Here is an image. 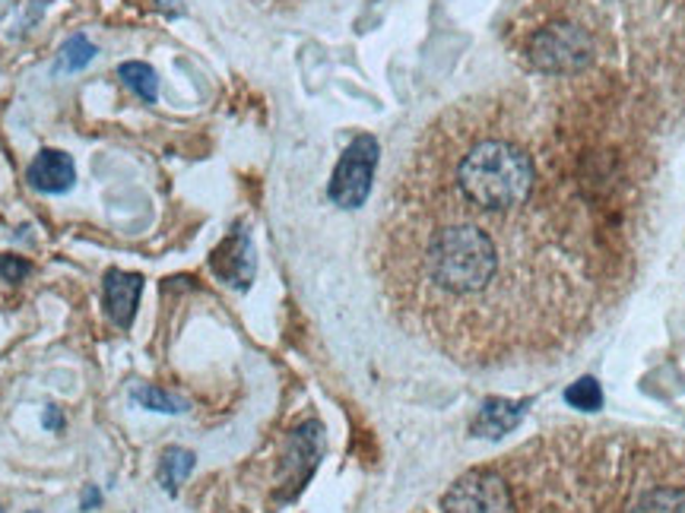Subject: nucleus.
<instances>
[{
  "mask_svg": "<svg viewBox=\"0 0 685 513\" xmlns=\"http://www.w3.org/2000/svg\"><path fill=\"white\" fill-rule=\"evenodd\" d=\"M496 273H499L496 245L473 223L438 228L425 247V276L438 292L451 298L477 295L496 279Z\"/></svg>",
  "mask_w": 685,
  "mask_h": 513,
  "instance_id": "nucleus-1",
  "label": "nucleus"
},
{
  "mask_svg": "<svg viewBox=\"0 0 685 513\" xmlns=\"http://www.w3.org/2000/svg\"><path fill=\"white\" fill-rule=\"evenodd\" d=\"M534 162L518 146L505 140L477 144L457 165V185L463 197L479 209H511L520 206L534 190Z\"/></svg>",
  "mask_w": 685,
  "mask_h": 513,
  "instance_id": "nucleus-2",
  "label": "nucleus"
},
{
  "mask_svg": "<svg viewBox=\"0 0 685 513\" xmlns=\"http://www.w3.org/2000/svg\"><path fill=\"white\" fill-rule=\"evenodd\" d=\"M530 63L546 73H575L584 70L594 58V41L578 26H546L527 45Z\"/></svg>",
  "mask_w": 685,
  "mask_h": 513,
  "instance_id": "nucleus-3",
  "label": "nucleus"
},
{
  "mask_svg": "<svg viewBox=\"0 0 685 513\" xmlns=\"http://www.w3.org/2000/svg\"><path fill=\"white\" fill-rule=\"evenodd\" d=\"M378 168V140L362 134L340 156L331 178V200L343 209H359L372 194V178Z\"/></svg>",
  "mask_w": 685,
  "mask_h": 513,
  "instance_id": "nucleus-4",
  "label": "nucleus"
},
{
  "mask_svg": "<svg viewBox=\"0 0 685 513\" xmlns=\"http://www.w3.org/2000/svg\"><path fill=\"white\" fill-rule=\"evenodd\" d=\"M444 513H511V492L505 479L477 470L457 479L441 501Z\"/></svg>",
  "mask_w": 685,
  "mask_h": 513,
  "instance_id": "nucleus-5",
  "label": "nucleus"
},
{
  "mask_svg": "<svg viewBox=\"0 0 685 513\" xmlns=\"http://www.w3.org/2000/svg\"><path fill=\"white\" fill-rule=\"evenodd\" d=\"M140 292H144V276L140 273H125V269H108L105 273V314L111 317L115 327L127 329L134 324V314L140 305Z\"/></svg>",
  "mask_w": 685,
  "mask_h": 513,
  "instance_id": "nucleus-6",
  "label": "nucleus"
},
{
  "mask_svg": "<svg viewBox=\"0 0 685 513\" xmlns=\"http://www.w3.org/2000/svg\"><path fill=\"white\" fill-rule=\"evenodd\" d=\"M213 273L235 288H248L254 279V257H251V238L245 228H235L213 254Z\"/></svg>",
  "mask_w": 685,
  "mask_h": 513,
  "instance_id": "nucleus-7",
  "label": "nucleus"
},
{
  "mask_svg": "<svg viewBox=\"0 0 685 513\" xmlns=\"http://www.w3.org/2000/svg\"><path fill=\"white\" fill-rule=\"evenodd\" d=\"M74 178H77L74 159L61 149H42L26 171V181L42 194H63L74 187Z\"/></svg>",
  "mask_w": 685,
  "mask_h": 513,
  "instance_id": "nucleus-8",
  "label": "nucleus"
},
{
  "mask_svg": "<svg viewBox=\"0 0 685 513\" xmlns=\"http://www.w3.org/2000/svg\"><path fill=\"white\" fill-rule=\"evenodd\" d=\"M321 425L317 422H309V425H302L299 432L292 434L290 441V451H286V475H290V494H295L302 485H305V479L312 475V470L317 466V456H321Z\"/></svg>",
  "mask_w": 685,
  "mask_h": 513,
  "instance_id": "nucleus-9",
  "label": "nucleus"
},
{
  "mask_svg": "<svg viewBox=\"0 0 685 513\" xmlns=\"http://www.w3.org/2000/svg\"><path fill=\"white\" fill-rule=\"evenodd\" d=\"M523 415V406L518 403H505V399H489L482 410H479L477 422H473V434L479 437H501L508 434Z\"/></svg>",
  "mask_w": 685,
  "mask_h": 513,
  "instance_id": "nucleus-10",
  "label": "nucleus"
},
{
  "mask_svg": "<svg viewBox=\"0 0 685 513\" xmlns=\"http://www.w3.org/2000/svg\"><path fill=\"white\" fill-rule=\"evenodd\" d=\"M194 463H197V460H194V453L190 451H185V447H168V451L163 453V460H159V470H156V479H159L163 492L178 494L182 482H185L190 470H194Z\"/></svg>",
  "mask_w": 685,
  "mask_h": 513,
  "instance_id": "nucleus-11",
  "label": "nucleus"
},
{
  "mask_svg": "<svg viewBox=\"0 0 685 513\" xmlns=\"http://www.w3.org/2000/svg\"><path fill=\"white\" fill-rule=\"evenodd\" d=\"M118 77H121V82H125L137 99H144V102L149 105L159 99V80H156V70H153L149 63L144 61L121 63V67H118Z\"/></svg>",
  "mask_w": 685,
  "mask_h": 513,
  "instance_id": "nucleus-12",
  "label": "nucleus"
},
{
  "mask_svg": "<svg viewBox=\"0 0 685 513\" xmlns=\"http://www.w3.org/2000/svg\"><path fill=\"white\" fill-rule=\"evenodd\" d=\"M632 513H685V494L676 489H654L638 497Z\"/></svg>",
  "mask_w": 685,
  "mask_h": 513,
  "instance_id": "nucleus-13",
  "label": "nucleus"
},
{
  "mask_svg": "<svg viewBox=\"0 0 685 513\" xmlns=\"http://www.w3.org/2000/svg\"><path fill=\"white\" fill-rule=\"evenodd\" d=\"M92 58H96V45L86 39V36H74V39L61 48V55H58V70H63V73L84 70Z\"/></svg>",
  "mask_w": 685,
  "mask_h": 513,
  "instance_id": "nucleus-14",
  "label": "nucleus"
},
{
  "mask_svg": "<svg viewBox=\"0 0 685 513\" xmlns=\"http://www.w3.org/2000/svg\"><path fill=\"white\" fill-rule=\"evenodd\" d=\"M130 396H134L140 406H146V410L166 412V415H182V412L187 410L185 399H178V396H172V393L159 391V387H134Z\"/></svg>",
  "mask_w": 685,
  "mask_h": 513,
  "instance_id": "nucleus-15",
  "label": "nucleus"
},
{
  "mask_svg": "<svg viewBox=\"0 0 685 513\" xmlns=\"http://www.w3.org/2000/svg\"><path fill=\"white\" fill-rule=\"evenodd\" d=\"M565 399H568V406H575V410L597 412L603 406V391H600V384H597V381L584 377V381L571 384V387L565 391Z\"/></svg>",
  "mask_w": 685,
  "mask_h": 513,
  "instance_id": "nucleus-16",
  "label": "nucleus"
},
{
  "mask_svg": "<svg viewBox=\"0 0 685 513\" xmlns=\"http://www.w3.org/2000/svg\"><path fill=\"white\" fill-rule=\"evenodd\" d=\"M29 273H32V264H29V260L10 257V254H0V276H3V283H22Z\"/></svg>",
  "mask_w": 685,
  "mask_h": 513,
  "instance_id": "nucleus-17",
  "label": "nucleus"
},
{
  "mask_svg": "<svg viewBox=\"0 0 685 513\" xmlns=\"http://www.w3.org/2000/svg\"><path fill=\"white\" fill-rule=\"evenodd\" d=\"M45 428H48V432H61L63 428V415L58 406H48V410H45Z\"/></svg>",
  "mask_w": 685,
  "mask_h": 513,
  "instance_id": "nucleus-18",
  "label": "nucleus"
},
{
  "mask_svg": "<svg viewBox=\"0 0 685 513\" xmlns=\"http://www.w3.org/2000/svg\"><path fill=\"white\" fill-rule=\"evenodd\" d=\"M102 501V494L96 492V485H86V492H84V511H89L92 504H99Z\"/></svg>",
  "mask_w": 685,
  "mask_h": 513,
  "instance_id": "nucleus-19",
  "label": "nucleus"
},
{
  "mask_svg": "<svg viewBox=\"0 0 685 513\" xmlns=\"http://www.w3.org/2000/svg\"><path fill=\"white\" fill-rule=\"evenodd\" d=\"M159 7H163L166 13H178V3H172V0H159Z\"/></svg>",
  "mask_w": 685,
  "mask_h": 513,
  "instance_id": "nucleus-20",
  "label": "nucleus"
},
{
  "mask_svg": "<svg viewBox=\"0 0 685 513\" xmlns=\"http://www.w3.org/2000/svg\"><path fill=\"white\" fill-rule=\"evenodd\" d=\"M29 513H36V511H29Z\"/></svg>",
  "mask_w": 685,
  "mask_h": 513,
  "instance_id": "nucleus-21",
  "label": "nucleus"
}]
</instances>
